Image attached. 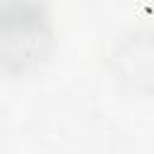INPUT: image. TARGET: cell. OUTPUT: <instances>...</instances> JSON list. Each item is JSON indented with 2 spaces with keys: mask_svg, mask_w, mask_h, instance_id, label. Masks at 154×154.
<instances>
[{
  "mask_svg": "<svg viewBox=\"0 0 154 154\" xmlns=\"http://www.w3.org/2000/svg\"><path fill=\"white\" fill-rule=\"evenodd\" d=\"M51 0H0V70L24 77L41 67L53 46Z\"/></svg>",
  "mask_w": 154,
  "mask_h": 154,
  "instance_id": "cell-1",
  "label": "cell"
}]
</instances>
